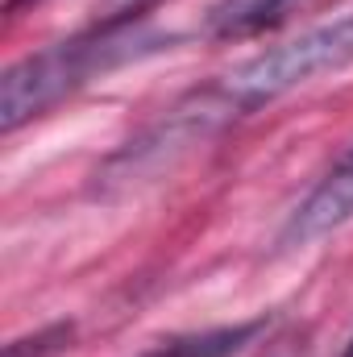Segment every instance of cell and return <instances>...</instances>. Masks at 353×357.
I'll return each instance as SVG.
<instances>
[{"label": "cell", "instance_id": "1", "mask_svg": "<svg viewBox=\"0 0 353 357\" xmlns=\"http://www.w3.org/2000/svg\"><path fill=\"white\" fill-rule=\"evenodd\" d=\"M158 46H163L158 33L129 21V25H96V33L46 46L29 59L13 63L0 84V129L4 133L21 129L25 121L50 112L59 100L80 91L91 75H104V71H112L137 54H150Z\"/></svg>", "mask_w": 353, "mask_h": 357}, {"label": "cell", "instance_id": "2", "mask_svg": "<svg viewBox=\"0 0 353 357\" xmlns=\"http://www.w3.org/2000/svg\"><path fill=\"white\" fill-rule=\"evenodd\" d=\"M353 63V13L316 25L299 38H291L287 46H274L258 59L241 63L237 71H229L220 84L204 88L208 104L216 108L220 121H233L241 112H254L270 100L287 96V91L303 88L320 75H333Z\"/></svg>", "mask_w": 353, "mask_h": 357}, {"label": "cell", "instance_id": "3", "mask_svg": "<svg viewBox=\"0 0 353 357\" xmlns=\"http://www.w3.org/2000/svg\"><path fill=\"white\" fill-rule=\"evenodd\" d=\"M353 220V150L312 187V195L291 212L287 229L278 233V245L283 250H295V245H312L329 233H337L341 225Z\"/></svg>", "mask_w": 353, "mask_h": 357}, {"label": "cell", "instance_id": "4", "mask_svg": "<svg viewBox=\"0 0 353 357\" xmlns=\"http://www.w3.org/2000/svg\"><path fill=\"white\" fill-rule=\"evenodd\" d=\"M291 0H216L208 8V38H220V42H233V38H250L266 25H274L283 17Z\"/></svg>", "mask_w": 353, "mask_h": 357}, {"label": "cell", "instance_id": "5", "mask_svg": "<svg viewBox=\"0 0 353 357\" xmlns=\"http://www.w3.org/2000/svg\"><path fill=\"white\" fill-rule=\"evenodd\" d=\"M262 328H266V320H246V324H233V328H212V333L179 337L158 357H233L241 345H250Z\"/></svg>", "mask_w": 353, "mask_h": 357}, {"label": "cell", "instance_id": "6", "mask_svg": "<svg viewBox=\"0 0 353 357\" xmlns=\"http://www.w3.org/2000/svg\"><path fill=\"white\" fill-rule=\"evenodd\" d=\"M67 341H71V324H54V328H46V333H38V337L13 341V345L4 349V357H46V354H59Z\"/></svg>", "mask_w": 353, "mask_h": 357}, {"label": "cell", "instance_id": "7", "mask_svg": "<svg viewBox=\"0 0 353 357\" xmlns=\"http://www.w3.org/2000/svg\"><path fill=\"white\" fill-rule=\"evenodd\" d=\"M154 0H96V21L100 25H129L137 21Z\"/></svg>", "mask_w": 353, "mask_h": 357}, {"label": "cell", "instance_id": "8", "mask_svg": "<svg viewBox=\"0 0 353 357\" xmlns=\"http://www.w3.org/2000/svg\"><path fill=\"white\" fill-rule=\"evenodd\" d=\"M258 357H308V333L303 328H283L270 337V345H262Z\"/></svg>", "mask_w": 353, "mask_h": 357}, {"label": "cell", "instance_id": "9", "mask_svg": "<svg viewBox=\"0 0 353 357\" xmlns=\"http://www.w3.org/2000/svg\"><path fill=\"white\" fill-rule=\"evenodd\" d=\"M25 4H38V0H8V13H21Z\"/></svg>", "mask_w": 353, "mask_h": 357}, {"label": "cell", "instance_id": "10", "mask_svg": "<svg viewBox=\"0 0 353 357\" xmlns=\"http://www.w3.org/2000/svg\"><path fill=\"white\" fill-rule=\"evenodd\" d=\"M341 357H353V337H350V345H345V354H341Z\"/></svg>", "mask_w": 353, "mask_h": 357}]
</instances>
